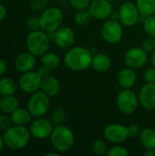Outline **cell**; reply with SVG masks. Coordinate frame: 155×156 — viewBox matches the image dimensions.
I'll return each instance as SVG.
<instances>
[{
  "instance_id": "6da1fadb",
  "label": "cell",
  "mask_w": 155,
  "mask_h": 156,
  "mask_svg": "<svg viewBox=\"0 0 155 156\" xmlns=\"http://www.w3.org/2000/svg\"><path fill=\"white\" fill-rule=\"evenodd\" d=\"M92 58L91 52L87 48L71 47L64 56V64L70 70L82 71L91 66Z\"/></svg>"
},
{
  "instance_id": "7a4b0ae2",
  "label": "cell",
  "mask_w": 155,
  "mask_h": 156,
  "mask_svg": "<svg viewBox=\"0 0 155 156\" xmlns=\"http://www.w3.org/2000/svg\"><path fill=\"white\" fill-rule=\"evenodd\" d=\"M3 136L7 148L12 151H18L25 148L28 144L31 133L29 129L26 126L14 125L4 132Z\"/></svg>"
},
{
  "instance_id": "3957f363",
  "label": "cell",
  "mask_w": 155,
  "mask_h": 156,
  "mask_svg": "<svg viewBox=\"0 0 155 156\" xmlns=\"http://www.w3.org/2000/svg\"><path fill=\"white\" fill-rule=\"evenodd\" d=\"M51 145L58 153H66L72 149L75 135L72 130L63 124L56 125L49 137Z\"/></svg>"
},
{
  "instance_id": "277c9868",
  "label": "cell",
  "mask_w": 155,
  "mask_h": 156,
  "mask_svg": "<svg viewBox=\"0 0 155 156\" xmlns=\"http://www.w3.org/2000/svg\"><path fill=\"white\" fill-rule=\"evenodd\" d=\"M26 46L27 51L35 57H41L48 50L49 37L41 29L30 31L26 39Z\"/></svg>"
},
{
  "instance_id": "5b68a950",
  "label": "cell",
  "mask_w": 155,
  "mask_h": 156,
  "mask_svg": "<svg viewBox=\"0 0 155 156\" xmlns=\"http://www.w3.org/2000/svg\"><path fill=\"white\" fill-rule=\"evenodd\" d=\"M63 19V13L58 7L52 6L46 8L39 16L40 29L47 33L54 32L61 27Z\"/></svg>"
},
{
  "instance_id": "8992f818",
  "label": "cell",
  "mask_w": 155,
  "mask_h": 156,
  "mask_svg": "<svg viewBox=\"0 0 155 156\" xmlns=\"http://www.w3.org/2000/svg\"><path fill=\"white\" fill-rule=\"evenodd\" d=\"M49 97L42 90L32 93L27 101V110L35 118L44 117L49 111Z\"/></svg>"
},
{
  "instance_id": "52a82bcc",
  "label": "cell",
  "mask_w": 155,
  "mask_h": 156,
  "mask_svg": "<svg viewBox=\"0 0 155 156\" xmlns=\"http://www.w3.org/2000/svg\"><path fill=\"white\" fill-rule=\"evenodd\" d=\"M139 97L130 89L121 90L116 97L117 108L124 114L133 113L139 105Z\"/></svg>"
},
{
  "instance_id": "ba28073f",
  "label": "cell",
  "mask_w": 155,
  "mask_h": 156,
  "mask_svg": "<svg viewBox=\"0 0 155 156\" xmlns=\"http://www.w3.org/2000/svg\"><path fill=\"white\" fill-rule=\"evenodd\" d=\"M100 34L106 42L110 44H117L123 37L122 25L118 20L110 19L104 22L101 26Z\"/></svg>"
},
{
  "instance_id": "9c48e42d",
  "label": "cell",
  "mask_w": 155,
  "mask_h": 156,
  "mask_svg": "<svg viewBox=\"0 0 155 156\" xmlns=\"http://www.w3.org/2000/svg\"><path fill=\"white\" fill-rule=\"evenodd\" d=\"M118 15L120 23L126 27L134 26L139 21L141 16L136 4L130 1L123 3L120 6Z\"/></svg>"
},
{
  "instance_id": "30bf717a",
  "label": "cell",
  "mask_w": 155,
  "mask_h": 156,
  "mask_svg": "<svg viewBox=\"0 0 155 156\" xmlns=\"http://www.w3.org/2000/svg\"><path fill=\"white\" fill-rule=\"evenodd\" d=\"M42 79L43 78L37 71L31 70L22 73L18 80V86L23 92L26 94H32L41 89Z\"/></svg>"
},
{
  "instance_id": "8fae6325",
  "label": "cell",
  "mask_w": 155,
  "mask_h": 156,
  "mask_svg": "<svg viewBox=\"0 0 155 156\" xmlns=\"http://www.w3.org/2000/svg\"><path fill=\"white\" fill-rule=\"evenodd\" d=\"M53 129V122L50 120L44 117H39L36 118V120L31 122L29 132L31 133V136H33L34 138L43 140L50 137Z\"/></svg>"
},
{
  "instance_id": "7c38bea8",
  "label": "cell",
  "mask_w": 155,
  "mask_h": 156,
  "mask_svg": "<svg viewBox=\"0 0 155 156\" xmlns=\"http://www.w3.org/2000/svg\"><path fill=\"white\" fill-rule=\"evenodd\" d=\"M124 62L127 67L132 69H140L143 67L148 59L147 52L143 48H132L124 54Z\"/></svg>"
},
{
  "instance_id": "4fadbf2b",
  "label": "cell",
  "mask_w": 155,
  "mask_h": 156,
  "mask_svg": "<svg viewBox=\"0 0 155 156\" xmlns=\"http://www.w3.org/2000/svg\"><path fill=\"white\" fill-rule=\"evenodd\" d=\"M103 134L107 141L116 144H122L129 138L127 126L121 123H111L107 125L103 131Z\"/></svg>"
},
{
  "instance_id": "5bb4252c",
  "label": "cell",
  "mask_w": 155,
  "mask_h": 156,
  "mask_svg": "<svg viewBox=\"0 0 155 156\" xmlns=\"http://www.w3.org/2000/svg\"><path fill=\"white\" fill-rule=\"evenodd\" d=\"M88 8L92 18L98 20H106L112 14V5L109 0H92Z\"/></svg>"
},
{
  "instance_id": "9a60e30c",
  "label": "cell",
  "mask_w": 155,
  "mask_h": 156,
  "mask_svg": "<svg viewBox=\"0 0 155 156\" xmlns=\"http://www.w3.org/2000/svg\"><path fill=\"white\" fill-rule=\"evenodd\" d=\"M75 33L69 27H60L53 33L55 44L61 49H69L75 43Z\"/></svg>"
},
{
  "instance_id": "2e32d148",
  "label": "cell",
  "mask_w": 155,
  "mask_h": 156,
  "mask_svg": "<svg viewBox=\"0 0 155 156\" xmlns=\"http://www.w3.org/2000/svg\"><path fill=\"white\" fill-rule=\"evenodd\" d=\"M139 101L145 110H155V83H146L142 87L139 93Z\"/></svg>"
},
{
  "instance_id": "e0dca14e",
  "label": "cell",
  "mask_w": 155,
  "mask_h": 156,
  "mask_svg": "<svg viewBox=\"0 0 155 156\" xmlns=\"http://www.w3.org/2000/svg\"><path fill=\"white\" fill-rule=\"evenodd\" d=\"M15 69L20 73H26L33 70L36 66V58L30 52H22L15 59Z\"/></svg>"
},
{
  "instance_id": "ac0fdd59",
  "label": "cell",
  "mask_w": 155,
  "mask_h": 156,
  "mask_svg": "<svg viewBox=\"0 0 155 156\" xmlns=\"http://www.w3.org/2000/svg\"><path fill=\"white\" fill-rule=\"evenodd\" d=\"M41 90L49 98L56 97L60 91V82L56 77L48 75L42 79Z\"/></svg>"
},
{
  "instance_id": "d6986e66",
  "label": "cell",
  "mask_w": 155,
  "mask_h": 156,
  "mask_svg": "<svg viewBox=\"0 0 155 156\" xmlns=\"http://www.w3.org/2000/svg\"><path fill=\"white\" fill-rule=\"evenodd\" d=\"M137 76L133 69H122L118 74V82L123 89H131L136 83Z\"/></svg>"
},
{
  "instance_id": "ffe728a7",
  "label": "cell",
  "mask_w": 155,
  "mask_h": 156,
  "mask_svg": "<svg viewBox=\"0 0 155 156\" xmlns=\"http://www.w3.org/2000/svg\"><path fill=\"white\" fill-rule=\"evenodd\" d=\"M32 117H33L32 114L29 112L27 109L20 108V107L16 108L13 112L10 113V118L14 125L26 126V124L31 122Z\"/></svg>"
},
{
  "instance_id": "44dd1931",
  "label": "cell",
  "mask_w": 155,
  "mask_h": 156,
  "mask_svg": "<svg viewBox=\"0 0 155 156\" xmlns=\"http://www.w3.org/2000/svg\"><path fill=\"white\" fill-rule=\"evenodd\" d=\"M111 66V59L105 53H98L92 58L91 67L98 72H105L110 69Z\"/></svg>"
},
{
  "instance_id": "7402d4cb",
  "label": "cell",
  "mask_w": 155,
  "mask_h": 156,
  "mask_svg": "<svg viewBox=\"0 0 155 156\" xmlns=\"http://www.w3.org/2000/svg\"><path fill=\"white\" fill-rule=\"evenodd\" d=\"M140 143L145 149L155 150V130L153 128H144L139 134Z\"/></svg>"
},
{
  "instance_id": "603a6c76",
  "label": "cell",
  "mask_w": 155,
  "mask_h": 156,
  "mask_svg": "<svg viewBox=\"0 0 155 156\" xmlns=\"http://www.w3.org/2000/svg\"><path fill=\"white\" fill-rule=\"evenodd\" d=\"M18 105L19 101L15 95L3 96V98L0 100V111L3 113L10 114L16 108H18Z\"/></svg>"
},
{
  "instance_id": "cb8c5ba5",
  "label": "cell",
  "mask_w": 155,
  "mask_h": 156,
  "mask_svg": "<svg viewBox=\"0 0 155 156\" xmlns=\"http://www.w3.org/2000/svg\"><path fill=\"white\" fill-rule=\"evenodd\" d=\"M17 90V83L9 77H4L0 80V95H14Z\"/></svg>"
},
{
  "instance_id": "d4e9b609",
  "label": "cell",
  "mask_w": 155,
  "mask_h": 156,
  "mask_svg": "<svg viewBox=\"0 0 155 156\" xmlns=\"http://www.w3.org/2000/svg\"><path fill=\"white\" fill-rule=\"evenodd\" d=\"M136 5L143 16L155 15V0H137Z\"/></svg>"
},
{
  "instance_id": "484cf974",
  "label": "cell",
  "mask_w": 155,
  "mask_h": 156,
  "mask_svg": "<svg viewBox=\"0 0 155 156\" xmlns=\"http://www.w3.org/2000/svg\"><path fill=\"white\" fill-rule=\"evenodd\" d=\"M40 62L42 65L49 68L50 69H55L60 64V58L54 52H46L40 57Z\"/></svg>"
},
{
  "instance_id": "4316f807",
  "label": "cell",
  "mask_w": 155,
  "mask_h": 156,
  "mask_svg": "<svg viewBox=\"0 0 155 156\" xmlns=\"http://www.w3.org/2000/svg\"><path fill=\"white\" fill-rule=\"evenodd\" d=\"M91 18L92 16L90 14L89 10H86V9L77 10L74 16V21L79 26H86L88 23H90Z\"/></svg>"
},
{
  "instance_id": "83f0119b",
  "label": "cell",
  "mask_w": 155,
  "mask_h": 156,
  "mask_svg": "<svg viewBox=\"0 0 155 156\" xmlns=\"http://www.w3.org/2000/svg\"><path fill=\"white\" fill-rule=\"evenodd\" d=\"M91 150H92L94 154L102 156L104 155V154H107L109 149H108L107 144L103 140L98 139V140L93 142L92 146H91Z\"/></svg>"
},
{
  "instance_id": "f1b7e54d",
  "label": "cell",
  "mask_w": 155,
  "mask_h": 156,
  "mask_svg": "<svg viewBox=\"0 0 155 156\" xmlns=\"http://www.w3.org/2000/svg\"><path fill=\"white\" fill-rule=\"evenodd\" d=\"M143 28L145 33L152 37H155V16H145L143 21Z\"/></svg>"
},
{
  "instance_id": "f546056e",
  "label": "cell",
  "mask_w": 155,
  "mask_h": 156,
  "mask_svg": "<svg viewBox=\"0 0 155 156\" xmlns=\"http://www.w3.org/2000/svg\"><path fill=\"white\" fill-rule=\"evenodd\" d=\"M52 122L56 125L62 124L66 120V112L62 109H57L54 111V112L51 115Z\"/></svg>"
},
{
  "instance_id": "4dcf8cb0",
  "label": "cell",
  "mask_w": 155,
  "mask_h": 156,
  "mask_svg": "<svg viewBox=\"0 0 155 156\" xmlns=\"http://www.w3.org/2000/svg\"><path fill=\"white\" fill-rule=\"evenodd\" d=\"M48 4V0H32L30 3V9L34 12H43Z\"/></svg>"
},
{
  "instance_id": "1f68e13d",
  "label": "cell",
  "mask_w": 155,
  "mask_h": 156,
  "mask_svg": "<svg viewBox=\"0 0 155 156\" xmlns=\"http://www.w3.org/2000/svg\"><path fill=\"white\" fill-rule=\"evenodd\" d=\"M108 156H128L129 155V152L128 150L121 145H115L113 147H111V149L108 150L107 153Z\"/></svg>"
},
{
  "instance_id": "d6a6232c",
  "label": "cell",
  "mask_w": 155,
  "mask_h": 156,
  "mask_svg": "<svg viewBox=\"0 0 155 156\" xmlns=\"http://www.w3.org/2000/svg\"><path fill=\"white\" fill-rule=\"evenodd\" d=\"M69 5L76 10H82L89 7L90 0H69Z\"/></svg>"
},
{
  "instance_id": "836d02e7",
  "label": "cell",
  "mask_w": 155,
  "mask_h": 156,
  "mask_svg": "<svg viewBox=\"0 0 155 156\" xmlns=\"http://www.w3.org/2000/svg\"><path fill=\"white\" fill-rule=\"evenodd\" d=\"M11 126H12V121L10 116H8L6 113L0 114V130L5 132Z\"/></svg>"
},
{
  "instance_id": "e575fe53",
  "label": "cell",
  "mask_w": 155,
  "mask_h": 156,
  "mask_svg": "<svg viewBox=\"0 0 155 156\" xmlns=\"http://www.w3.org/2000/svg\"><path fill=\"white\" fill-rule=\"evenodd\" d=\"M26 27L30 31L34 30H38L40 29V25H39V17L32 16L27 19L26 21Z\"/></svg>"
},
{
  "instance_id": "d590c367",
  "label": "cell",
  "mask_w": 155,
  "mask_h": 156,
  "mask_svg": "<svg viewBox=\"0 0 155 156\" xmlns=\"http://www.w3.org/2000/svg\"><path fill=\"white\" fill-rule=\"evenodd\" d=\"M143 78L146 83H155V67H151L145 69Z\"/></svg>"
},
{
  "instance_id": "8d00e7d4",
  "label": "cell",
  "mask_w": 155,
  "mask_h": 156,
  "mask_svg": "<svg viewBox=\"0 0 155 156\" xmlns=\"http://www.w3.org/2000/svg\"><path fill=\"white\" fill-rule=\"evenodd\" d=\"M143 48L148 53V52H153L155 49V37H149L148 38L144 39L143 43Z\"/></svg>"
},
{
  "instance_id": "74e56055",
  "label": "cell",
  "mask_w": 155,
  "mask_h": 156,
  "mask_svg": "<svg viewBox=\"0 0 155 156\" xmlns=\"http://www.w3.org/2000/svg\"><path fill=\"white\" fill-rule=\"evenodd\" d=\"M127 131H128L129 138H135V137L139 136L140 132H141L139 126L135 123H132V124H130L129 126H127Z\"/></svg>"
},
{
  "instance_id": "f35d334b",
  "label": "cell",
  "mask_w": 155,
  "mask_h": 156,
  "mask_svg": "<svg viewBox=\"0 0 155 156\" xmlns=\"http://www.w3.org/2000/svg\"><path fill=\"white\" fill-rule=\"evenodd\" d=\"M8 69V63L5 58H0V77L5 75Z\"/></svg>"
},
{
  "instance_id": "ab89813d",
  "label": "cell",
  "mask_w": 155,
  "mask_h": 156,
  "mask_svg": "<svg viewBox=\"0 0 155 156\" xmlns=\"http://www.w3.org/2000/svg\"><path fill=\"white\" fill-rule=\"evenodd\" d=\"M50 71H51V69H50L49 68L44 66V65H42V66L37 69V72L39 73V75H40L42 78H45V77L50 75Z\"/></svg>"
},
{
  "instance_id": "60d3db41",
  "label": "cell",
  "mask_w": 155,
  "mask_h": 156,
  "mask_svg": "<svg viewBox=\"0 0 155 156\" xmlns=\"http://www.w3.org/2000/svg\"><path fill=\"white\" fill-rule=\"evenodd\" d=\"M6 16V8L4 5L0 4V22L3 21Z\"/></svg>"
},
{
  "instance_id": "b9f144b4",
  "label": "cell",
  "mask_w": 155,
  "mask_h": 156,
  "mask_svg": "<svg viewBox=\"0 0 155 156\" xmlns=\"http://www.w3.org/2000/svg\"><path fill=\"white\" fill-rule=\"evenodd\" d=\"M143 156H155V151L153 149H145Z\"/></svg>"
},
{
  "instance_id": "7bdbcfd3",
  "label": "cell",
  "mask_w": 155,
  "mask_h": 156,
  "mask_svg": "<svg viewBox=\"0 0 155 156\" xmlns=\"http://www.w3.org/2000/svg\"><path fill=\"white\" fill-rule=\"evenodd\" d=\"M5 146V140H4V136L0 134V153L4 150Z\"/></svg>"
},
{
  "instance_id": "ee69618b",
  "label": "cell",
  "mask_w": 155,
  "mask_h": 156,
  "mask_svg": "<svg viewBox=\"0 0 155 156\" xmlns=\"http://www.w3.org/2000/svg\"><path fill=\"white\" fill-rule=\"evenodd\" d=\"M151 61H152V64L153 65V67H155V49L153 51V54H152V58H151Z\"/></svg>"
},
{
  "instance_id": "f6af8a7d",
  "label": "cell",
  "mask_w": 155,
  "mask_h": 156,
  "mask_svg": "<svg viewBox=\"0 0 155 156\" xmlns=\"http://www.w3.org/2000/svg\"><path fill=\"white\" fill-rule=\"evenodd\" d=\"M45 155L46 156H58L59 155V154H58V153H52V152H50V153H48V154H46Z\"/></svg>"
},
{
  "instance_id": "bcb514c9",
  "label": "cell",
  "mask_w": 155,
  "mask_h": 156,
  "mask_svg": "<svg viewBox=\"0 0 155 156\" xmlns=\"http://www.w3.org/2000/svg\"><path fill=\"white\" fill-rule=\"evenodd\" d=\"M56 1H59V2H62V1H65V0H56Z\"/></svg>"
},
{
  "instance_id": "7dc6e473",
  "label": "cell",
  "mask_w": 155,
  "mask_h": 156,
  "mask_svg": "<svg viewBox=\"0 0 155 156\" xmlns=\"http://www.w3.org/2000/svg\"><path fill=\"white\" fill-rule=\"evenodd\" d=\"M110 2H113V1H116V0H109Z\"/></svg>"
}]
</instances>
